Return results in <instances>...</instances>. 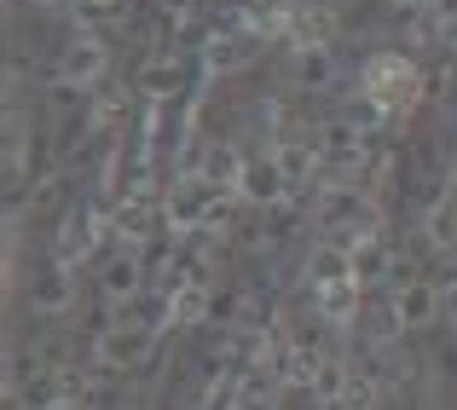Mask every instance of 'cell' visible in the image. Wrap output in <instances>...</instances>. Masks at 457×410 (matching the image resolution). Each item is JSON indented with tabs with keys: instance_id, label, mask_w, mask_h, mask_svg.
I'll list each match as a JSON object with an SVG mask.
<instances>
[{
	"instance_id": "13",
	"label": "cell",
	"mask_w": 457,
	"mask_h": 410,
	"mask_svg": "<svg viewBox=\"0 0 457 410\" xmlns=\"http://www.w3.org/2000/svg\"><path fill=\"white\" fill-rule=\"evenodd\" d=\"M330 35H336L330 6H302V0H295V12H290V35H284V41H290L295 53H307V46H330Z\"/></svg>"
},
{
	"instance_id": "22",
	"label": "cell",
	"mask_w": 457,
	"mask_h": 410,
	"mask_svg": "<svg viewBox=\"0 0 457 410\" xmlns=\"http://www.w3.org/2000/svg\"><path fill=\"white\" fill-rule=\"evenodd\" d=\"M23 156H29V134H23L18 104H6V185L12 191H18V179H23Z\"/></svg>"
},
{
	"instance_id": "2",
	"label": "cell",
	"mask_w": 457,
	"mask_h": 410,
	"mask_svg": "<svg viewBox=\"0 0 457 410\" xmlns=\"http://www.w3.org/2000/svg\"><path fill=\"white\" fill-rule=\"evenodd\" d=\"M104 232H111V209H99V202H70L64 220H58V243H53V260H64L70 272L87 266L93 255H99Z\"/></svg>"
},
{
	"instance_id": "28",
	"label": "cell",
	"mask_w": 457,
	"mask_h": 410,
	"mask_svg": "<svg viewBox=\"0 0 457 410\" xmlns=\"http://www.w3.org/2000/svg\"><path fill=\"white\" fill-rule=\"evenodd\" d=\"M35 6H76V0H35Z\"/></svg>"
},
{
	"instance_id": "23",
	"label": "cell",
	"mask_w": 457,
	"mask_h": 410,
	"mask_svg": "<svg viewBox=\"0 0 457 410\" xmlns=\"http://www.w3.org/2000/svg\"><path fill=\"white\" fill-rule=\"evenodd\" d=\"M353 277H359V283L394 277V260H388V249H382V237H370V243H359V249H353Z\"/></svg>"
},
{
	"instance_id": "10",
	"label": "cell",
	"mask_w": 457,
	"mask_h": 410,
	"mask_svg": "<svg viewBox=\"0 0 457 410\" xmlns=\"http://www.w3.org/2000/svg\"><path fill=\"white\" fill-rule=\"evenodd\" d=\"M70 300H76V272H70L64 260H46V266L29 277V307L35 312H64Z\"/></svg>"
},
{
	"instance_id": "26",
	"label": "cell",
	"mask_w": 457,
	"mask_h": 410,
	"mask_svg": "<svg viewBox=\"0 0 457 410\" xmlns=\"http://www.w3.org/2000/svg\"><path fill=\"white\" fill-rule=\"evenodd\" d=\"M394 6H405V12H423V6H435V0H394Z\"/></svg>"
},
{
	"instance_id": "11",
	"label": "cell",
	"mask_w": 457,
	"mask_h": 410,
	"mask_svg": "<svg viewBox=\"0 0 457 410\" xmlns=\"http://www.w3.org/2000/svg\"><path fill=\"white\" fill-rule=\"evenodd\" d=\"M388 300H394V312H400L405 330H423V324H435V318H440V307H446V300H440V289H435V283H423V277H417V283H400Z\"/></svg>"
},
{
	"instance_id": "19",
	"label": "cell",
	"mask_w": 457,
	"mask_h": 410,
	"mask_svg": "<svg viewBox=\"0 0 457 410\" xmlns=\"http://www.w3.org/2000/svg\"><path fill=\"white\" fill-rule=\"evenodd\" d=\"M342 277H353V255H347V249L324 243L319 255L307 260V289H319V283H342Z\"/></svg>"
},
{
	"instance_id": "24",
	"label": "cell",
	"mask_w": 457,
	"mask_h": 410,
	"mask_svg": "<svg viewBox=\"0 0 457 410\" xmlns=\"http://www.w3.org/2000/svg\"><path fill=\"white\" fill-rule=\"evenodd\" d=\"M342 116H347V122H353V127H359V134H370V127H382V122H388V116H382V104H370V99H365V93H359V99H353V104H347V111H342Z\"/></svg>"
},
{
	"instance_id": "8",
	"label": "cell",
	"mask_w": 457,
	"mask_h": 410,
	"mask_svg": "<svg viewBox=\"0 0 457 410\" xmlns=\"http://www.w3.org/2000/svg\"><path fill=\"white\" fill-rule=\"evenodd\" d=\"M249 41H255V35H244L237 23H220V29L203 41V76H237V70L249 64Z\"/></svg>"
},
{
	"instance_id": "15",
	"label": "cell",
	"mask_w": 457,
	"mask_h": 410,
	"mask_svg": "<svg viewBox=\"0 0 457 410\" xmlns=\"http://www.w3.org/2000/svg\"><path fill=\"white\" fill-rule=\"evenodd\" d=\"M272 156H278V168L290 174L295 191H302L307 179L319 174V162H324V151H319V144H307V139H278V144H272Z\"/></svg>"
},
{
	"instance_id": "29",
	"label": "cell",
	"mask_w": 457,
	"mask_h": 410,
	"mask_svg": "<svg viewBox=\"0 0 457 410\" xmlns=\"http://www.w3.org/2000/svg\"><path fill=\"white\" fill-rule=\"evenodd\" d=\"M87 6H128V0H87Z\"/></svg>"
},
{
	"instance_id": "12",
	"label": "cell",
	"mask_w": 457,
	"mask_h": 410,
	"mask_svg": "<svg viewBox=\"0 0 457 410\" xmlns=\"http://www.w3.org/2000/svg\"><path fill=\"white\" fill-rule=\"evenodd\" d=\"M156 226H162V209H156V202H116V214H111V232H116L122 249H145Z\"/></svg>"
},
{
	"instance_id": "25",
	"label": "cell",
	"mask_w": 457,
	"mask_h": 410,
	"mask_svg": "<svg viewBox=\"0 0 457 410\" xmlns=\"http://www.w3.org/2000/svg\"><path fill=\"white\" fill-rule=\"evenodd\" d=\"M191 6H197V0H162V12H168V18H186Z\"/></svg>"
},
{
	"instance_id": "3",
	"label": "cell",
	"mask_w": 457,
	"mask_h": 410,
	"mask_svg": "<svg viewBox=\"0 0 457 410\" xmlns=\"http://www.w3.org/2000/svg\"><path fill=\"white\" fill-rule=\"evenodd\" d=\"M226 202V191H214L209 179H174V191L162 197L168 232H209V214Z\"/></svg>"
},
{
	"instance_id": "6",
	"label": "cell",
	"mask_w": 457,
	"mask_h": 410,
	"mask_svg": "<svg viewBox=\"0 0 457 410\" xmlns=\"http://www.w3.org/2000/svg\"><path fill=\"white\" fill-rule=\"evenodd\" d=\"M104 70H111V46H104L93 29H76V35H70V46H64V58H58V76H70L81 93H87V87H99V81H104Z\"/></svg>"
},
{
	"instance_id": "21",
	"label": "cell",
	"mask_w": 457,
	"mask_h": 410,
	"mask_svg": "<svg viewBox=\"0 0 457 410\" xmlns=\"http://www.w3.org/2000/svg\"><path fill=\"white\" fill-rule=\"evenodd\" d=\"M209 307H214V289L203 283H186V289H174V324H209Z\"/></svg>"
},
{
	"instance_id": "16",
	"label": "cell",
	"mask_w": 457,
	"mask_h": 410,
	"mask_svg": "<svg viewBox=\"0 0 457 410\" xmlns=\"http://www.w3.org/2000/svg\"><path fill=\"white\" fill-rule=\"evenodd\" d=\"M423 243L435 249V255H457V202L452 197L428 202V214H423Z\"/></svg>"
},
{
	"instance_id": "5",
	"label": "cell",
	"mask_w": 457,
	"mask_h": 410,
	"mask_svg": "<svg viewBox=\"0 0 457 410\" xmlns=\"http://www.w3.org/2000/svg\"><path fill=\"white\" fill-rule=\"evenodd\" d=\"M151 341H156V335L139 330L134 318H116L111 330L93 335V365H99V370H134V365L151 358Z\"/></svg>"
},
{
	"instance_id": "30",
	"label": "cell",
	"mask_w": 457,
	"mask_h": 410,
	"mask_svg": "<svg viewBox=\"0 0 457 410\" xmlns=\"http://www.w3.org/2000/svg\"><path fill=\"white\" fill-rule=\"evenodd\" d=\"M452 116H457V87H452Z\"/></svg>"
},
{
	"instance_id": "14",
	"label": "cell",
	"mask_w": 457,
	"mask_h": 410,
	"mask_svg": "<svg viewBox=\"0 0 457 410\" xmlns=\"http://www.w3.org/2000/svg\"><path fill=\"white\" fill-rule=\"evenodd\" d=\"M244 162H249V156L237 151V144L214 139V144H209V156H203V174H197V179H209L214 191H226V197H237V179H244Z\"/></svg>"
},
{
	"instance_id": "1",
	"label": "cell",
	"mask_w": 457,
	"mask_h": 410,
	"mask_svg": "<svg viewBox=\"0 0 457 410\" xmlns=\"http://www.w3.org/2000/svg\"><path fill=\"white\" fill-rule=\"evenodd\" d=\"M359 93H365L370 104H382V116H405L417 99H423V70H417V58H405V53H377V58H365V70H359Z\"/></svg>"
},
{
	"instance_id": "9",
	"label": "cell",
	"mask_w": 457,
	"mask_h": 410,
	"mask_svg": "<svg viewBox=\"0 0 457 410\" xmlns=\"http://www.w3.org/2000/svg\"><path fill=\"white\" fill-rule=\"evenodd\" d=\"M312 307H319L324 324H359V312H365V283L359 277H342V283H319L312 289Z\"/></svg>"
},
{
	"instance_id": "7",
	"label": "cell",
	"mask_w": 457,
	"mask_h": 410,
	"mask_svg": "<svg viewBox=\"0 0 457 410\" xmlns=\"http://www.w3.org/2000/svg\"><path fill=\"white\" fill-rule=\"evenodd\" d=\"M139 295H145V260H139V249H116L99 266V300L128 307V300H139Z\"/></svg>"
},
{
	"instance_id": "18",
	"label": "cell",
	"mask_w": 457,
	"mask_h": 410,
	"mask_svg": "<svg viewBox=\"0 0 457 410\" xmlns=\"http://www.w3.org/2000/svg\"><path fill=\"white\" fill-rule=\"evenodd\" d=\"M295 81H302L307 93H324L336 81V58L330 46H307V53H295Z\"/></svg>"
},
{
	"instance_id": "20",
	"label": "cell",
	"mask_w": 457,
	"mask_h": 410,
	"mask_svg": "<svg viewBox=\"0 0 457 410\" xmlns=\"http://www.w3.org/2000/svg\"><path fill=\"white\" fill-rule=\"evenodd\" d=\"M377 399H382V381L370 370H347L342 393H336V410H377Z\"/></svg>"
},
{
	"instance_id": "27",
	"label": "cell",
	"mask_w": 457,
	"mask_h": 410,
	"mask_svg": "<svg viewBox=\"0 0 457 410\" xmlns=\"http://www.w3.org/2000/svg\"><path fill=\"white\" fill-rule=\"evenodd\" d=\"M41 410H81L76 399H53V405H41Z\"/></svg>"
},
{
	"instance_id": "4",
	"label": "cell",
	"mask_w": 457,
	"mask_h": 410,
	"mask_svg": "<svg viewBox=\"0 0 457 410\" xmlns=\"http://www.w3.org/2000/svg\"><path fill=\"white\" fill-rule=\"evenodd\" d=\"M295 197V185H290V174L278 168V156L272 151H255L244 162V179H237V202L244 209H278V202H290Z\"/></svg>"
},
{
	"instance_id": "17",
	"label": "cell",
	"mask_w": 457,
	"mask_h": 410,
	"mask_svg": "<svg viewBox=\"0 0 457 410\" xmlns=\"http://www.w3.org/2000/svg\"><path fill=\"white\" fill-rule=\"evenodd\" d=\"M179 76H186V70H179V53L168 46V53H156L151 64H145V76H139V87L151 93V104H168V99H174V87H179Z\"/></svg>"
}]
</instances>
